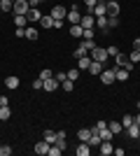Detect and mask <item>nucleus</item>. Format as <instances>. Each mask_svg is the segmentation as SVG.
Wrapping results in <instances>:
<instances>
[{
	"instance_id": "obj_43",
	"label": "nucleus",
	"mask_w": 140,
	"mask_h": 156,
	"mask_svg": "<svg viewBox=\"0 0 140 156\" xmlns=\"http://www.w3.org/2000/svg\"><path fill=\"white\" fill-rule=\"evenodd\" d=\"M84 44H87V47H89V51H91L93 47H96V42H93V40H84Z\"/></svg>"
},
{
	"instance_id": "obj_27",
	"label": "nucleus",
	"mask_w": 140,
	"mask_h": 156,
	"mask_svg": "<svg viewBox=\"0 0 140 156\" xmlns=\"http://www.w3.org/2000/svg\"><path fill=\"white\" fill-rule=\"evenodd\" d=\"M23 35H26L28 40H38V30H35L33 26H31V28H23Z\"/></svg>"
},
{
	"instance_id": "obj_13",
	"label": "nucleus",
	"mask_w": 140,
	"mask_h": 156,
	"mask_svg": "<svg viewBox=\"0 0 140 156\" xmlns=\"http://www.w3.org/2000/svg\"><path fill=\"white\" fill-rule=\"evenodd\" d=\"M42 89H47V91H56V89H59V82H56L54 77H49V79H45Z\"/></svg>"
},
{
	"instance_id": "obj_5",
	"label": "nucleus",
	"mask_w": 140,
	"mask_h": 156,
	"mask_svg": "<svg viewBox=\"0 0 140 156\" xmlns=\"http://www.w3.org/2000/svg\"><path fill=\"white\" fill-rule=\"evenodd\" d=\"M66 19L70 21V26H77V23H80L82 16H80V12H77V7H70V12L66 14Z\"/></svg>"
},
{
	"instance_id": "obj_9",
	"label": "nucleus",
	"mask_w": 140,
	"mask_h": 156,
	"mask_svg": "<svg viewBox=\"0 0 140 156\" xmlns=\"http://www.w3.org/2000/svg\"><path fill=\"white\" fill-rule=\"evenodd\" d=\"M80 26L87 30V28H93L96 26V16H91V14H87V16H82L80 19Z\"/></svg>"
},
{
	"instance_id": "obj_26",
	"label": "nucleus",
	"mask_w": 140,
	"mask_h": 156,
	"mask_svg": "<svg viewBox=\"0 0 140 156\" xmlns=\"http://www.w3.org/2000/svg\"><path fill=\"white\" fill-rule=\"evenodd\" d=\"M9 117H12V110H9V105H2V107H0V119H2V121H7Z\"/></svg>"
},
{
	"instance_id": "obj_33",
	"label": "nucleus",
	"mask_w": 140,
	"mask_h": 156,
	"mask_svg": "<svg viewBox=\"0 0 140 156\" xmlns=\"http://www.w3.org/2000/svg\"><path fill=\"white\" fill-rule=\"evenodd\" d=\"M119 26V19L117 16H107V28H117Z\"/></svg>"
},
{
	"instance_id": "obj_29",
	"label": "nucleus",
	"mask_w": 140,
	"mask_h": 156,
	"mask_svg": "<svg viewBox=\"0 0 140 156\" xmlns=\"http://www.w3.org/2000/svg\"><path fill=\"white\" fill-rule=\"evenodd\" d=\"M77 156H89V142H82L77 147Z\"/></svg>"
},
{
	"instance_id": "obj_14",
	"label": "nucleus",
	"mask_w": 140,
	"mask_h": 156,
	"mask_svg": "<svg viewBox=\"0 0 140 156\" xmlns=\"http://www.w3.org/2000/svg\"><path fill=\"white\" fill-rule=\"evenodd\" d=\"M103 70H105V68H103V63H98V61H91V65H89V72H91V75H100Z\"/></svg>"
},
{
	"instance_id": "obj_28",
	"label": "nucleus",
	"mask_w": 140,
	"mask_h": 156,
	"mask_svg": "<svg viewBox=\"0 0 140 156\" xmlns=\"http://www.w3.org/2000/svg\"><path fill=\"white\" fill-rule=\"evenodd\" d=\"M82 33H84V28H82L80 23H77V26H70V35H73V37H82Z\"/></svg>"
},
{
	"instance_id": "obj_1",
	"label": "nucleus",
	"mask_w": 140,
	"mask_h": 156,
	"mask_svg": "<svg viewBox=\"0 0 140 156\" xmlns=\"http://www.w3.org/2000/svg\"><path fill=\"white\" fill-rule=\"evenodd\" d=\"M91 61L105 63V61H107V49H103V47H93V49H91Z\"/></svg>"
},
{
	"instance_id": "obj_4",
	"label": "nucleus",
	"mask_w": 140,
	"mask_h": 156,
	"mask_svg": "<svg viewBox=\"0 0 140 156\" xmlns=\"http://www.w3.org/2000/svg\"><path fill=\"white\" fill-rule=\"evenodd\" d=\"M49 147H52V144H49V142H45V140H40V142H38V144H35V147H33V151H35V154H38V156H45V154H49Z\"/></svg>"
},
{
	"instance_id": "obj_39",
	"label": "nucleus",
	"mask_w": 140,
	"mask_h": 156,
	"mask_svg": "<svg viewBox=\"0 0 140 156\" xmlns=\"http://www.w3.org/2000/svg\"><path fill=\"white\" fill-rule=\"evenodd\" d=\"M117 54H119V49H117L114 44H110V47H107V56H117Z\"/></svg>"
},
{
	"instance_id": "obj_41",
	"label": "nucleus",
	"mask_w": 140,
	"mask_h": 156,
	"mask_svg": "<svg viewBox=\"0 0 140 156\" xmlns=\"http://www.w3.org/2000/svg\"><path fill=\"white\" fill-rule=\"evenodd\" d=\"M49 77H54L52 70H42V72H40V79H42V82H45V79H49Z\"/></svg>"
},
{
	"instance_id": "obj_45",
	"label": "nucleus",
	"mask_w": 140,
	"mask_h": 156,
	"mask_svg": "<svg viewBox=\"0 0 140 156\" xmlns=\"http://www.w3.org/2000/svg\"><path fill=\"white\" fill-rule=\"evenodd\" d=\"M103 128H107V124L105 121H98V124H96V130H103Z\"/></svg>"
},
{
	"instance_id": "obj_17",
	"label": "nucleus",
	"mask_w": 140,
	"mask_h": 156,
	"mask_svg": "<svg viewBox=\"0 0 140 156\" xmlns=\"http://www.w3.org/2000/svg\"><path fill=\"white\" fill-rule=\"evenodd\" d=\"M96 28L107 33V16H96Z\"/></svg>"
},
{
	"instance_id": "obj_36",
	"label": "nucleus",
	"mask_w": 140,
	"mask_h": 156,
	"mask_svg": "<svg viewBox=\"0 0 140 156\" xmlns=\"http://www.w3.org/2000/svg\"><path fill=\"white\" fill-rule=\"evenodd\" d=\"M12 154V147H9V144H2V147H0V156H9Z\"/></svg>"
},
{
	"instance_id": "obj_15",
	"label": "nucleus",
	"mask_w": 140,
	"mask_h": 156,
	"mask_svg": "<svg viewBox=\"0 0 140 156\" xmlns=\"http://www.w3.org/2000/svg\"><path fill=\"white\" fill-rule=\"evenodd\" d=\"M89 65H91V56H82V58H77V68H80V70H89Z\"/></svg>"
},
{
	"instance_id": "obj_40",
	"label": "nucleus",
	"mask_w": 140,
	"mask_h": 156,
	"mask_svg": "<svg viewBox=\"0 0 140 156\" xmlns=\"http://www.w3.org/2000/svg\"><path fill=\"white\" fill-rule=\"evenodd\" d=\"M96 2H98V0H84V5H87V9H89V12H93Z\"/></svg>"
},
{
	"instance_id": "obj_51",
	"label": "nucleus",
	"mask_w": 140,
	"mask_h": 156,
	"mask_svg": "<svg viewBox=\"0 0 140 156\" xmlns=\"http://www.w3.org/2000/svg\"><path fill=\"white\" fill-rule=\"evenodd\" d=\"M0 107H2V105H0Z\"/></svg>"
},
{
	"instance_id": "obj_23",
	"label": "nucleus",
	"mask_w": 140,
	"mask_h": 156,
	"mask_svg": "<svg viewBox=\"0 0 140 156\" xmlns=\"http://www.w3.org/2000/svg\"><path fill=\"white\" fill-rule=\"evenodd\" d=\"M42 140H45V142H49V144H54V142H56V130H45Z\"/></svg>"
},
{
	"instance_id": "obj_31",
	"label": "nucleus",
	"mask_w": 140,
	"mask_h": 156,
	"mask_svg": "<svg viewBox=\"0 0 140 156\" xmlns=\"http://www.w3.org/2000/svg\"><path fill=\"white\" fill-rule=\"evenodd\" d=\"M61 86H63V89H66L68 93H73V89H75V82H73V79H66V82H63Z\"/></svg>"
},
{
	"instance_id": "obj_16",
	"label": "nucleus",
	"mask_w": 140,
	"mask_h": 156,
	"mask_svg": "<svg viewBox=\"0 0 140 156\" xmlns=\"http://www.w3.org/2000/svg\"><path fill=\"white\" fill-rule=\"evenodd\" d=\"M77 137H80V142H89V137H91V128H80V130H77Z\"/></svg>"
},
{
	"instance_id": "obj_35",
	"label": "nucleus",
	"mask_w": 140,
	"mask_h": 156,
	"mask_svg": "<svg viewBox=\"0 0 140 156\" xmlns=\"http://www.w3.org/2000/svg\"><path fill=\"white\" fill-rule=\"evenodd\" d=\"M131 124H133V117H131V114H126V117L121 119V126H124V128H128Z\"/></svg>"
},
{
	"instance_id": "obj_38",
	"label": "nucleus",
	"mask_w": 140,
	"mask_h": 156,
	"mask_svg": "<svg viewBox=\"0 0 140 156\" xmlns=\"http://www.w3.org/2000/svg\"><path fill=\"white\" fill-rule=\"evenodd\" d=\"M128 58L133 61V63H138V61H140V51H135V49H133V51L128 54Z\"/></svg>"
},
{
	"instance_id": "obj_7",
	"label": "nucleus",
	"mask_w": 140,
	"mask_h": 156,
	"mask_svg": "<svg viewBox=\"0 0 140 156\" xmlns=\"http://www.w3.org/2000/svg\"><path fill=\"white\" fill-rule=\"evenodd\" d=\"M98 149H100V154L103 156H110L114 151V147H112V140H103V142L98 144Z\"/></svg>"
},
{
	"instance_id": "obj_2",
	"label": "nucleus",
	"mask_w": 140,
	"mask_h": 156,
	"mask_svg": "<svg viewBox=\"0 0 140 156\" xmlns=\"http://www.w3.org/2000/svg\"><path fill=\"white\" fill-rule=\"evenodd\" d=\"M28 9H31L28 0H14V14H23V16H26Z\"/></svg>"
},
{
	"instance_id": "obj_32",
	"label": "nucleus",
	"mask_w": 140,
	"mask_h": 156,
	"mask_svg": "<svg viewBox=\"0 0 140 156\" xmlns=\"http://www.w3.org/2000/svg\"><path fill=\"white\" fill-rule=\"evenodd\" d=\"M63 154V149H61V147H56V144H52V147H49V156H61Z\"/></svg>"
},
{
	"instance_id": "obj_37",
	"label": "nucleus",
	"mask_w": 140,
	"mask_h": 156,
	"mask_svg": "<svg viewBox=\"0 0 140 156\" xmlns=\"http://www.w3.org/2000/svg\"><path fill=\"white\" fill-rule=\"evenodd\" d=\"M77 77H80V68H75V70H70V72H68V79H73V82H75Z\"/></svg>"
},
{
	"instance_id": "obj_20",
	"label": "nucleus",
	"mask_w": 140,
	"mask_h": 156,
	"mask_svg": "<svg viewBox=\"0 0 140 156\" xmlns=\"http://www.w3.org/2000/svg\"><path fill=\"white\" fill-rule=\"evenodd\" d=\"M19 84H21V82H19V77H14V75L5 79V86H7V89H19Z\"/></svg>"
},
{
	"instance_id": "obj_42",
	"label": "nucleus",
	"mask_w": 140,
	"mask_h": 156,
	"mask_svg": "<svg viewBox=\"0 0 140 156\" xmlns=\"http://www.w3.org/2000/svg\"><path fill=\"white\" fill-rule=\"evenodd\" d=\"M42 84H45V82H42V79L38 77V79H35V82H33V89H42Z\"/></svg>"
},
{
	"instance_id": "obj_18",
	"label": "nucleus",
	"mask_w": 140,
	"mask_h": 156,
	"mask_svg": "<svg viewBox=\"0 0 140 156\" xmlns=\"http://www.w3.org/2000/svg\"><path fill=\"white\" fill-rule=\"evenodd\" d=\"M26 23H28V19L23 14H14V26L16 28H26Z\"/></svg>"
},
{
	"instance_id": "obj_3",
	"label": "nucleus",
	"mask_w": 140,
	"mask_h": 156,
	"mask_svg": "<svg viewBox=\"0 0 140 156\" xmlns=\"http://www.w3.org/2000/svg\"><path fill=\"white\" fill-rule=\"evenodd\" d=\"M98 77H100V82H103V84H114V82H117V77H114V70H110V68H107V70H103Z\"/></svg>"
},
{
	"instance_id": "obj_12",
	"label": "nucleus",
	"mask_w": 140,
	"mask_h": 156,
	"mask_svg": "<svg viewBox=\"0 0 140 156\" xmlns=\"http://www.w3.org/2000/svg\"><path fill=\"white\" fill-rule=\"evenodd\" d=\"M114 77H117V82H126L128 79V70L126 68H114Z\"/></svg>"
},
{
	"instance_id": "obj_8",
	"label": "nucleus",
	"mask_w": 140,
	"mask_h": 156,
	"mask_svg": "<svg viewBox=\"0 0 140 156\" xmlns=\"http://www.w3.org/2000/svg\"><path fill=\"white\" fill-rule=\"evenodd\" d=\"M26 19L31 21V23H35V21H40V19H42L40 9H38V7H31V9H28V12H26Z\"/></svg>"
},
{
	"instance_id": "obj_30",
	"label": "nucleus",
	"mask_w": 140,
	"mask_h": 156,
	"mask_svg": "<svg viewBox=\"0 0 140 156\" xmlns=\"http://www.w3.org/2000/svg\"><path fill=\"white\" fill-rule=\"evenodd\" d=\"M98 133H100V140H112L114 137V133L110 128H103V130H98Z\"/></svg>"
},
{
	"instance_id": "obj_49",
	"label": "nucleus",
	"mask_w": 140,
	"mask_h": 156,
	"mask_svg": "<svg viewBox=\"0 0 140 156\" xmlns=\"http://www.w3.org/2000/svg\"><path fill=\"white\" fill-rule=\"evenodd\" d=\"M133 121H135V124L140 126V114H135V117H133Z\"/></svg>"
},
{
	"instance_id": "obj_47",
	"label": "nucleus",
	"mask_w": 140,
	"mask_h": 156,
	"mask_svg": "<svg viewBox=\"0 0 140 156\" xmlns=\"http://www.w3.org/2000/svg\"><path fill=\"white\" fill-rule=\"evenodd\" d=\"M14 35H16V37H26V35H23V28H16V30H14Z\"/></svg>"
},
{
	"instance_id": "obj_48",
	"label": "nucleus",
	"mask_w": 140,
	"mask_h": 156,
	"mask_svg": "<svg viewBox=\"0 0 140 156\" xmlns=\"http://www.w3.org/2000/svg\"><path fill=\"white\" fill-rule=\"evenodd\" d=\"M0 105H9V98H7V96H0Z\"/></svg>"
},
{
	"instance_id": "obj_24",
	"label": "nucleus",
	"mask_w": 140,
	"mask_h": 156,
	"mask_svg": "<svg viewBox=\"0 0 140 156\" xmlns=\"http://www.w3.org/2000/svg\"><path fill=\"white\" fill-rule=\"evenodd\" d=\"M107 128L112 130L114 135H119L121 130H124V126H121V121H110V126H107Z\"/></svg>"
},
{
	"instance_id": "obj_52",
	"label": "nucleus",
	"mask_w": 140,
	"mask_h": 156,
	"mask_svg": "<svg viewBox=\"0 0 140 156\" xmlns=\"http://www.w3.org/2000/svg\"><path fill=\"white\" fill-rule=\"evenodd\" d=\"M138 128H140V126H138Z\"/></svg>"
},
{
	"instance_id": "obj_19",
	"label": "nucleus",
	"mask_w": 140,
	"mask_h": 156,
	"mask_svg": "<svg viewBox=\"0 0 140 156\" xmlns=\"http://www.w3.org/2000/svg\"><path fill=\"white\" fill-rule=\"evenodd\" d=\"M126 133H128V137H133V140H135V137H140V128H138V124L133 121V124L126 128Z\"/></svg>"
},
{
	"instance_id": "obj_44",
	"label": "nucleus",
	"mask_w": 140,
	"mask_h": 156,
	"mask_svg": "<svg viewBox=\"0 0 140 156\" xmlns=\"http://www.w3.org/2000/svg\"><path fill=\"white\" fill-rule=\"evenodd\" d=\"M54 28H63V19H54Z\"/></svg>"
},
{
	"instance_id": "obj_50",
	"label": "nucleus",
	"mask_w": 140,
	"mask_h": 156,
	"mask_svg": "<svg viewBox=\"0 0 140 156\" xmlns=\"http://www.w3.org/2000/svg\"><path fill=\"white\" fill-rule=\"evenodd\" d=\"M105 2H114V0H105Z\"/></svg>"
},
{
	"instance_id": "obj_25",
	"label": "nucleus",
	"mask_w": 140,
	"mask_h": 156,
	"mask_svg": "<svg viewBox=\"0 0 140 156\" xmlns=\"http://www.w3.org/2000/svg\"><path fill=\"white\" fill-rule=\"evenodd\" d=\"M40 26L42 28H54V16L49 14V16H42L40 19Z\"/></svg>"
},
{
	"instance_id": "obj_21",
	"label": "nucleus",
	"mask_w": 140,
	"mask_h": 156,
	"mask_svg": "<svg viewBox=\"0 0 140 156\" xmlns=\"http://www.w3.org/2000/svg\"><path fill=\"white\" fill-rule=\"evenodd\" d=\"M14 9V0H0V12H12Z\"/></svg>"
},
{
	"instance_id": "obj_46",
	"label": "nucleus",
	"mask_w": 140,
	"mask_h": 156,
	"mask_svg": "<svg viewBox=\"0 0 140 156\" xmlns=\"http://www.w3.org/2000/svg\"><path fill=\"white\" fill-rule=\"evenodd\" d=\"M133 49H135V51H140V37L133 40Z\"/></svg>"
},
{
	"instance_id": "obj_11",
	"label": "nucleus",
	"mask_w": 140,
	"mask_h": 156,
	"mask_svg": "<svg viewBox=\"0 0 140 156\" xmlns=\"http://www.w3.org/2000/svg\"><path fill=\"white\" fill-rule=\"evenodd\" d=\"M107 16H119V2L114 0V2H107Z\"/></svg>"
},
{
	"instance_id": "obj_6",
	"label": "nucleus",
	"mask_w": 140,
	"mask_h": 156,
	"mask_svg": "<svg viewBox=\"0 0 140 156\" xmlns=\"http://www.w3.org/2000/svg\"><path fill=\"white\" fill-rule=\"evenodd\" d=\"M107 2L105 0H98V2H96V7H93V16H107Z\"/></svg>"
},
{
	"instance_id": "obj_34",
	"label": "nucleus",
	"mask_w": 140,
	"mask_h": 156,
	"mask_svg": "<svg viewBox=\"0 0 140 156\" xmlns=\"http://www.w3.org/2000/svg\"><path fill=\"white\" fill-rule=\"evenodd\" d=\"M54 79H56L59 84H63V82L68 79V72H56V75H54Z\"/></svg>"
},
{
	"instance_id": "obj_10",
	"label": "nucleus",
	"mask_w": 140,
	"mask_h": 156,
	"mask_svg": "<svg viewBox=\"0 0 140 156\" xmlns=\"http://www.w3.org/2000/svg\"><path fill=\"white\" fill-rule=\"evenodd\" d=\"M66 14H68V9H66L63 5L52 7V16H54V19H66Z\"/></svg>"
},
{
	"instance_id": "obj_22",
	"label": "nucleus",
	"mask_w": 140,
	"mask_h": 156,
	"mask_svg": "<svg viewBox=\"0 0 140 156\" xmlns=\"http://www.w3.org/2000/svg\"><path fill=\"white\" fill-rule=\"evenodd\" d=\"M89 54V47L84 44V42H82L80 47H77V49H75V58H82V56H87Z\"/></svg>"
}]
</instances>
